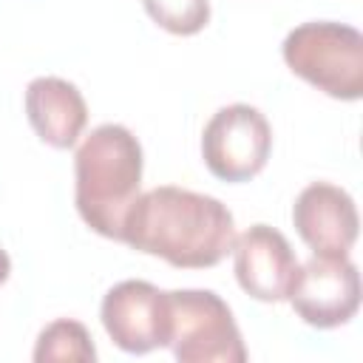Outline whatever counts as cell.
Listing matches in <instances>:
<instances>
[{"label": "cell", "instance_id": "277c9868", "mask_svg": "<svg viewBox=\"0 0 363 363\" xmlns=\"http://www.w3.org/2000/svg\"><path fill=\"white\" fill-rule=\"evenodd\" d=\"M170 349L179 363H244L247 349L238 323L213 289H173Z\"/></svg>", "mask_w": 363, "mask_h": 363}, {"label": "cell", "instance_id": "8fae6325", "mask_svg": "<svg viewBox=\"0 0 363 363\" xmlns=\"http://www.w3.org/2000/svg\"><path fill=\"white\" fill-rule=\"evenodd\" d=\"M37 363H54V360H77V363H94L96 349L88 335V329L79 320L60 318L51 320L40 335L34 346Z\"/></svg>", "mask_w": 363, "mask_h": 363}, {"label": "cell", "instance_id": "3957f363", "mask_svg": "<svg viewBox=\"0 0 363 363\" xmlns=\"http://www.w3.org/2000/svg\"><path fill=\"white\" fill-rule=\"evenodd\" d=\"M284 62L292 74L326 96L354 102L363 96V34L335 20L295 26L284 45Z\"/></svg>", "mask_w": 363, "mask_h": 363}, {"label": "cell", "instance_id": "30bf717a", "mask_svg": "<svg viewBox=\"0 0 363 363\" xmlns=\"http://www.w3.org/2000/svg\"><path fill=\"white\" fill-rule=\"evenodd\" d=\"M26 116L45 145L65 150L82 136L88 105L74 82L62 77H37L26 88Z\"/></svg>", "mask_w": 363, "mask_h": 363}, {"label": "cell", "instance_id": "8992f818", "mask_svg": "<svg viewBox=\"0 0 363 363\" xmlns=\"http://www.w3.org/2000/svg\"><path fill=\"white\" fill-rule=\"evenodd\" d=\"M286 301L315 329L343 326L360 306V272L349 252H312L306 264H298Z\"/></svg>", "mask_w": 363, "mask_h": 363}, {"label": "cell", "instance_id": "ba28073f", "mask_svg": "<svg viewBox=\"0 0 363 363\" xmlns=\"http://www.w3.org/2000/svg\"><path fill=\"white\" fill-rule=\"evenodd\" d=\"M233 269L238 286L264 303L286 301L298 275V258L286 235L269 224H252L233 241Z\"/></svg>", "mask_w": 363, "mask_h": 363}, {"label": "cell", "instance_id": "5b68a950", "mask_svg": "<svg viewBox=\"0 0 363 363\" xmlns=\"http://www.w3.org/2000/svg\"><path fill=\"white\" fill-rule=\"evenodd\" d=\"M269 150L272 128L267 116L247 102L218 108L201 133V159L221 182H250L264 170Z\"/></svg>", "mask_w": 363, "mask_h": 363}, {"label": "cell", "instance_id": "6da1fadb", "mask_svg": "<svg viewBox=\"0 0 363 363\" xmlns=\"http://www.w3.org/2000/svg\"><path fill=\"white\" fill-rule=\"evenodd\" d=\"M119 241L179 269H207L233 250L235 221L218 199L164 184L136 196Z\"/></svg>", "mask_w": 363, "mask_h": 363}, {"label": "cell", "instance_id": "9c48e42d", "mask_svg": "<svg viewBox=\"0 0 363 363\" xmlns=\"http://www.w3.org/2000/svg\"><path fill=\"white\" fill-rule=\"evenodd\" d=\"M292 224L312 252H349L360 230L354 199L329 182H312L298 193Z\"/></svg>", "mask_w": 363, "mask_h": 363}, {"label": "cell", "instance_id": "4fadbf2b", "mask_svg": "<svg viewBox=\"0 0 363 363\" xmlns=\"http://www.w3.org/2000/svg\"><path fill=\"white\" fill-rule=\"evenodd\" d=\"M9 275H11V258H9V252L0 247V284H6Z\"/></svg>", "mask_w": 363, "mask_h": 363}, {"label": "cell", "instance_id": "52a82bcc", "mask_svg": "<svg viewBox=\"0 0 363 363\" xmlns=\"http://www.w3.org/2000/svg\"><path fill=\"white\" fill-rule=\"evenodd\" d=\"M108 337L128 354H147L170 343L167 292L147 281H119L99 306Z\"/></svg>", "mask_w": 363, "mask_h": 363}, {"label": "cell", "instance_id": "7c38bea8", "mask_svg": "<svg viewBox=\"0 0 363 363\" xmlns=\"http://www.w3.org/2000/svg\"><path fill=\"white\" fill-rule=\"evenodd\" d=\"M156 26L170 34L190 37L210 23V0H142Z\"/></svg>", "mask_w": 363, "mask_h": 363}, {"label": "cell", "instance_id": "7a4b0ae2", "mask_svg": "<svg viewBox=\"0 0 363 363\" xmlns=\"http://www.w3.org/2000/svg\"><path fill=\"white\" fill-rule=\"evenodd\" d=\"M142 145L116 122L94 128L74 156V201L82 221L119 241L122 224L142 184Z\"/></svg>", "mask_w": 363, "mask_h": 363}]
</instances>
